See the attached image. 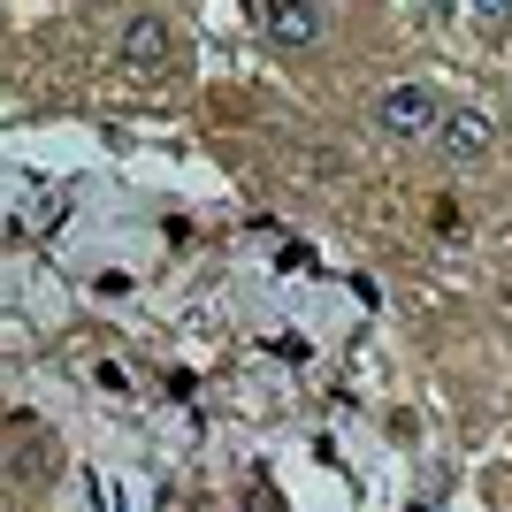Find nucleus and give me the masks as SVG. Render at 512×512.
<instances>
[{
    "instance_id": "f257e3e1",
    "label": "nucleus",
    "mask_w": 512,
    "mask_h": 512,
    "mask_svg": "<svg viewBox=\"0 0 512 512\" xmlns=\"http://www.w3.org/2000/svg\"><path fill=\"white\" fill-rule=\"evenodd\" d=\"M436 123H444V107H436V92L428 85H390L383 100H375V130L383 138H436Z\"/></svg>"
},
{
    "instance_id": "f03ea898",
    "label": "nucleus",
    "mask_w": 512,
    "mask_h": 512,
    "mask_svg": "<svg viewBox=\"0 0 512 512\" xmlns=\"http://www.w3.org/2000/svg\"><path fill=\"white\" fill-rule=\"evenodd\" d=\"M169 62H176L169 16H130L123 23V69H130V77H161Z\"/></svg>"
},
{
    "instance_id": "7ed1b4c3",
    "label": "nucleus",
    "mask_w": 512,
    "mask_h": 512,
    "mask_svg": "<svg viewBox=\"0 0 512 512\" xmlns=\"http://www.w3.org/2000/svg\"><path fill=\"white\" fill-rule=\"evenodd\" d=\"M497 138V123L482 115V107H451L444 123H436V146H444V161H482Z\"/></svg>"
},
{
    "instance_id": "20e7f679",
    "label": "nucleus",
    "mask_w": 512,
    "mask_h": 512,
    "mask_svg": "<svg viewBox=\"0 0 512 512\" xmlns=\"http://www.w3.org/2000/svg\"><path fill=\"white\" fill-rule=\"evenodd\" d=\"M260 23H268V39H276V46H314L321 31H329V16L306 8V0H276V8H260Z\"/></svg>"
},
{
    "instance_id": "39448f33",
    "label": "nucleus",
    "mask_w": 512,
    "mask_h": 512,
    "mask_svg": "<svg viewBox=\"0 0 512 512\" xmlns=\"http://www.w3.org/2000/svg\"><path fill=\"white\" fill-rule=\"evenodd\" d=\"M467 23H482L490 39H505L512 31V0H482V8H467Z\"/></svg>"
},
{
    "instance_id": "423d86ee",
    "label": "nucleus",
    "mask_w": 512,
    "mask_h": 512,
    "mask_svg": "<svg viewBox=\"0 0 512 512\" xmlns=\"http://www.w3.org/2000/svg\"><path fill=\"white\" fill-rule=\"evenodd\" d=\"M16 230H54V192H39V199H23V214H16Z\"/></svg>"
},
{
    "instance_id": "0eeeda50",
    "label": "nucleus",
    "mask_w": 512,
    "mask_h": 512,
    "mask_svg": "<svg viewBox=\"0 0 512 512\" xmlns=\"http://www.w3.org/2000/svg\"><path fill=\"white\" fill-rule=\"evenodd\" d=\"M505 123H512V107H505Z\"/></svg>"
}]
</instances>
